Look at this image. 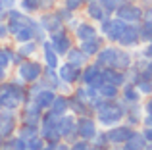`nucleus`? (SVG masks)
<instances>
[{"label": "nucleus", "instance_id": "obj_1", "mask_svg": "<svg viewBox=\"0 0 152 150\" xmlns=\"http://www.w3.org/2000/svg\"><path fill=\"white\" fill-rule=\"evenodd\" d=\"M25 100H27V83H23L18 75L14 79L8 77L6 81L0 83V102H2V108L19 112L21 106L25 104Z\"/></svg>", "mask_w": 152, "mask_h": 150}, {"label": "nucleus", "instance_id": "obj_2", "mask_svg": "<svg viewBox=\"0 0 152 150\" xmlns=\"http://www.w3.org/2000/svg\"><path fill=\"white\" fill-rule=\"evenodd\" d=\"M96 114V121L102 127H114L125 117V106L119 104L118 100H102L100 104L94 108Z\"/></svg>", "mask_w": 152, "mask_h": 150}, {"label": "nucleus", "instance_id": "obj_3", "mask_svg": "<svg viewBox=\"0 0 152 150\" xmlns=\"http://www.w3.org/2000/svg\"><path fill=\"white\" fill-rule=\"evenodd\" d=\"M42 71H45V64L33 60V58H25V60L15 68V75H18L23 83H27V85L39 81V79L42 77Z\"/></svg>", "mask_w": 152, "mask_h": 150}, {"label": "nucleus", "instance_id": "obj_4", "mask_svg": "<svg viewBox=\"0 0 152 150\" xmlns=\"http://www.w3.org/2000/svg\"><path fill=\"white\" fill-rule=\"evenodd\" d=\"M19 127V112L15 110H0V133H2L4 139H10L15 135Z\"/></svg>", "mask_w": 152, "mask_h": 150}, {"label": "nucleus", "instance_id": "obj_5", "mask_svg": "<svg viewBox=\"0 0 152 150\" xmlns=\"http://www.w3.org/2000/svg\"><path fill=\"white\" fill-rule=\"evenodd\" d=\"M42 114L45 110L39 108V104L31 98H27L25 104L19 110V123H29V125H41L42 121Z\"/></svg>", "mask_w": 152, "mask_h": 150}, {"label": "nucleus", "instance_id": "obj_6", "mask_svg": "<svg viewBox=\"0 0 152 150\" xmlns=\"http://www.w3.org/2000/svg\"><path fill=\"white\" fill-rule=\"evenodd\" d=\"M48 41L52 42L54 50L60 54V58H66V54L73 48V39H71L69 31H67L66 27L56 31V33H52V35H48Z\"/></svg>", "mask_w": 152, "mask_h": 150}, {"label": "nucleus", "instance_id": "obj_7", "mask_svg": "<svg viewBox=\"0 0 152 150\" xmlns=\"http://www.w3.org/2000/svg\"><path fill=\"white\" fill-rule=\"evenodd\" d=\"M60 131H62V141L66 143H73L79 139V129H77V116H73L71 112L64 114L60 117Z\"/></svg>", "mask_w": 152, "mask_h": 150}, {"label": "nucleus", "instance_id": "obj_8", "mask_svg": "<svg viewBox=\"0 0 152 150\" xmlns=\"http://www.w3.org/2000/svg\"><path fill=\"white\" fill-rule=\"evenodd\" d=\"M81 85L87 87H100L102 85V68L93 62V64H87L85 68L81 69Z\"/></svg>", "mask_w": 152, "mask_h": 150}, {"label": "nucleus", "instance_id": "obj_9", "mask_svg": "<svg viewBox=\"0 0 152 150\" xmlns=\"http://www.w3.org/2000/svg\"><path fill=\"white\" fill-rule=\"evenodd\" d=\"M133 129H131V125H114V127H108L106 129V137H108V143H110V146H119V144H123L127 139H129L131 135H133Z\"/></svg>", "mask_w": 152, "mask_h": 150}, {"label": "nucleus", "instance_id": "obj_10", "mask_svg": "<svg viewBox=\"0 0 152 150\" xmlns=\"http://www.w3.org/2000/svg\"><path fill=\"white\" fill-rule=\"evenodd\" d=\"M114 15L118 19H121V21H125V23H135V21H139V19H142V10L133 2H123L121 6L114 12Z\"/></svg>", "mask_w": 152, "mask_h": 150}, {"label": "nucleus", "instance_id": "obj_11", "mask_svg": "<svg viewBox=\"0 0 152 150\" xmlns=\"http://www.w3.org/2000/svg\"><path fill=\"white\" fill-rule=\"evenodd\" d=\"M39 23L42 25V29L46 31L48 35L56 33V31L64 29L66 27V23L60 19V15L56 14V10H48V12H41V15H39Z\"/></svg>", "mask_w": 152, "mask_h": 150}, {"label": "nucleus", "instance_id": "obj_12", "mask_svg": "<svg viewBox=\"0 0 152 150\" xmlns=\"http://www.w3.org/2000/svg\"><path fill=\"white\" fill-rule=\"evenodd\" d=\"M77 129H79V139L93 141V137L98 133V121L91 116L77 117Z\"/></svg>", "mask_w": 152, "mask_h": 150}, {"label": "nucleus", "instance_id": "obj_13", "mask_svg": "<svg viewBox=\"0 0 152 150\" xmlns=\"http://www.w3.org/2000/svg\"><path fill=\"white\" fill-rule=\"evenodd\" d=\"M58 75L60 79H62L64 83H67V85H77V83H81V69L75 68L73 64H69V62H64V64L58 66Z\"/></svg>", "mask_w": 152, "mask_h": 150}, {"label": "nucleus", "instance_id": "obj_14", "mask_svg": "<svg viewBox=\"0 0 152 150\" xmlns=\"http://www.w3.org/2000/svg\"><path fill=\"white\" fill-rule=\"evenodd\" d=\"M41 52H42V64H45V68L58 69V66L62 64L60 62V54L54 50V46H52V42L48 39L45 42H41Z\"/></svg>", "mask_w": 152, "mask_h": 150}, {"label": "nucleus", "instance_id": "obj_15", "mask_svg": "<svg viewBox=\"0 0 152 150\" xmlns=\"http://www.w3.org/2000/svg\"><path fill=\"white\" fill-rule=\"evenodd\" d=\"M118 50L115 46H102L100 52L94 56V62H96L100 68H114L115 58H118Z\"/></svg>", "mask_w": 152, "mask_h": 150}, {"label": "nucleus", "instance_id": "obj_16", "mask_svg": "<svg viewBox=\"0 0 152 150\" xmlns=\"http://www.w3.org/2000/svg\"><path fill=\"white\" fill-rule=\"evenodd\" d=\"M85 14H87V17H89V21H96V23L104 21V19L110 15L108 10L98 2V0H93V2L85 4Z\"/></svg>", "mask_w": 152, "mask_h": 150}, {"label": "nucleus", "instance_id": "obj_17", "mask_svg": "<svg viewBox=\"0 0 152 150\" xmlns=\"http://www.w3.org/2000/svg\"><path fill=\"white\" fill-rule=\"evenodd\" d=\"M98 35V29L93 25L91 21H81L73 31V37L77 39V42H83V41H89V39H94Z\"/></svg>", "mask_w": 152, "mask_h": 150}, {"label": "nucleus", "instance_id": "obj_18", "mask_svg": "<svg viewBox=\"0 0 152 150\" xmlns=\"http://www.w3.org/2000/svg\"><path fill=\"white\" fill-rule=\"evenodd\" d=\"M58 96V92L56 90H52L48 89V87H45V89H41L37 94H35L31 100H35L39 104V108H42L46 112V110H50V106H52V102H54V98Z\"/></svg>", "mask_w": 152, "mask_h": 150}, {"label": "nucleus", "instance_id": "obj_19", "mask_svg": "<svg viewBox=\"0 0 152 150\" xmlns=\"http://www.w3.org/2000/svg\"><path fill=\"white\" fill-rule=\"evenodd\" d=\"M102 46H104V37H102V35H96L94 39H89V41L79 42V48H81L89 58H94V56H96V54L100 52Z\"/></svg>", "mask_w": 152, "mask_h": 150}, {"label": "nucleus", "instance_id": "obj_20", "mask_svg": "<svg viewBox=\"0 0 152 150\" xmlns=\"http://www.w3.org/2000/svg\"><path fill=\"white\" fill-rule=\"evenodd\" d=\"M66 62H69V64L75 66V68L83 69L87 64H89V56H87V54L83 52L79 46H73V48H71L69 52L66 54Z\"/></svg>", "mask_w": 152, "mask_h": 150}, {"label": "nucleus", "instance_id": "obj_21", "mask_svg": "<svg viewBox=\"0 0 152 150\" xmlns=\"http://www.w3.org/2000/svg\"><path fill=\"white\" fill-rule=\"evenodd\" d=\"M50 110L56 114V116H60V117H62L64 114H67V112H69V98H67V94L58 92V96L54 98V102H52Z\"/></svg>", "mask_w": 152, "mask_h": 150}, {"label": "nucleus", "instance_id": "obj_22", "mask_svg": "<svg viewBox=\"0 0 152 150\" xmlns=\"http://www.w3.org/2000/svg\"><path fill=\"white\" fill-rule=\"evenodd\" d=\"M15 50H18V52L23 56V60H25V58H33L35 54L41 50V42L33 39V41H27V42H21V44H18V46H15Z\"/></svg>", "mask_w": 152, "mask_h": 150}, {"label": "nucleus", "instance_id": "obj_23", "mask_svg": "<svg viewBox=\"0 0 152 150\" xmlns=\"http://www.w3.org/2000/svg\"><path fill=\"white\" fill-rule=\"evenodd\" d=\"M137 41H139V31L135 29L131 23H127V27H125V31H123V35L119 37L118 44L119 46H133Z\"/></svg>", "mask_w": 152, "mask_h": 150}, {"label": "nucleus", "instance_id": "obj_24", "mask_svg": "<svg viewBox=\"0 0 152 150\" xmlns=\"http://www.w3.org/2000/svg\"><path fill=\"white\" fill-rule=\"evenodd\" d=\"M145 146H146V137L139 135V133H133L121 144V150H145Z\"/></svg>", "mask_w": 152, "mask_h": 150}, {"label": "nucleus", "instance_id": "obj_25", "mask_svg": "<svg viewBox=\"0 0 152 150\" xmlns=\"http://www.w3.org/2000/svg\"><path fill=\"white\" fill-rule=\"evenodd\" d=\"M98 92H100L102 100H118L119 98V87L114 83H102L98 87Z\"/></svg>", "mask_w": 152, "mask_h": 150}, {"label": "nucleus", "instance_id": "obj_26", "mask_svg": "<svg viewBox=\"0 0 152 150\" xmlns=\"http://www.w3.org/2000/svg\"><path fill=\"white\" fill-rule=\"evenodd\" d=\"M15 135L19 137V139L23 141H29L31 137L39 135V125H29V123H19L18 131H15Z\"/></svg>", "mask_w": 152, "mask_h": 150}, {"label": "nucleus", "instance_id": "obj_27", "mask_svg": "<svg viewBox=\"0 0 152 150\" xmlns=\"http://www.w3.org/2000/svg\"><path fill=\"white\" fill-rule=\"evenodd\" d=\"M12 52H14V46H10L8 42H0V66L6 69L12 68Z\"/></svg>", "mask_w": 152, "mask_h": 150}, {"label": "nucleus", "instance_id": "obj_28", "mask_svg": "<svg viewBox=\"0 0 152 150\" xmlns=\"http://www.w3.org/2000/svg\"><path fill=\"white\" fill-rule=\"evenodd\" d=\"M18 8L21 12H25V14L33 15V14H39V12H41V2H39V0H19Z\"/></svg>", "mask_w": 152, "mask_h": 150}, {"label": "nucleus", "instance_id": "obj_29", "mask_svg": "<svg viewBox=\"0 0 152 150\" xmlns=\"http://www.w3.org/2000/svg\"><path fill=\"white\" fill-rule=\"evenodd\" d=\"M121 98H123V102L139 100V89H135V83H129V85L121 87Z\"/></svg>", "mask_w": 152, "mask_h": 150}, {"label": "nucleus", "instance_id": "obj_30", "mask_svg": "<svg viewBox=\"0 0 152 150\" xmlns=\"http://www.w3.org/2000/svg\"><path fill=\"white\" fill-rule=\"evenodd\" d=\"M91 144H93L94 148L106 150L108 146H110V143H108V137H106V131H98L96 135L93 137V141H91Z\"/></svg>", "mask_w": 152, "mask_h": 150}, {"label": "nucleus", "instance_id": "obj_31", "mask_svg": "<svg viewBox=\"0 0 152 150\" xmlns=\"http://www.w3.org/2000/svg\"><path fill=\"white\" fill-rule=\"evenodd\" d=\"M46 144V141L41 137V133L35 137H31L29 141H27V146H29V150H42V146Z\"/></svg>", "mask_w": 152, "mask_h": 150}, {"label": "nucleus", "instance_id": "obj_32", "mask_svg": "<svg viewBox=\"0 0 152 150\" xmlns=\"http://www.w3.org/2000/svg\"><path fill=\"white\" fill-rule=\"evenodd\" d=\"M62 6H66L67 10H71L75 14L81 8H85V0H62Z\"/></svg>", "mask_w": 152, "mask_h": 150}, {"label": "nucleus", "instance_id": "obj_33", "mask_svg": "<svg viewBox=\"0 0 152 150\" xmlns=\"http://www.w3.org/2000/svg\"><path fill=\"white\" fill-rule=\"evenodd\" d=\"M98 2H100L102 6L108 10V14H114V12L118 10V8L121 6V4L125 2V0H98Z\"/></svg>", "mask_w": 152, "mask_h": 150}, {"label": "nucleus", "instance_id": "obj_34", "mask_svg": "<svg viewBox=\"0 0 152 150\" xmlns=\"http://www.w3.org/2000/svg\"><path fill=\"white\" fill-rule=\"evenodd\" d=\"M71 150H91L93 148V144H91V141H85V139H77L73 141V143L69 144Z\"/></svg>", "mask_w": 152, "mask_h": 150}, {"label": "nucleus", "instance_id": "obj_35", "mask_svg": "<svg viewBox=\"0 0 152 150\" xmlns=\"http://www.w3.org/2000/svg\"><path fill=\"white\" fill-rule=\"evenodd\" d=\"M12 41V35H10V27H8V21H0V42H8Z\"/></svg>", "mask_w": 152, "mask_h": 150}, {"label": "nucleus", "instance_id": "obj_36", "mask_svg": "<svg viewBox=\"0 0 152 150\" xmlns=\"http://www.w3.org/2000/svg\"><path fill=\"white\" fill-rule=\"evenodd\" d=\"M41 2V12H48V10H56L58 0H39Z\"/></svg>", "mask_w": 152, "mask_h": 150}, {"label": "nucleus", "instance_id": "obj_37", "mask_svg": "<svg viewBox=\"0 0 152 150\" xmlns=\"http://www.w3.org/2000/svg\"><path fill=\"white\" fill-rule=\"evenodd\" d=\"M0 2L4 4V8H6V10H12V8H18V2H19V0H0Z\"/></svg>", "mask_w": 152, "mask_h": 150}, {"label": "nucleus", "instance_id": "obj_38", "mask_svg": "<svg viewBox=\"0 0 152 150\" xmlns=\"http://www.w3.org/2000/svg\"><path fill=\"white\" fill-rule=\"evenodd\" d=\"M54 150H71V148H69V143H66V141H60V143L54 144Z\"/></svg>", "mask_w": 152, "mask_h": 150}, {"label": "nucleus", "instance_id": "obj_39", "mask_svg": "<svg viewBox=\"0 0 152 150\" xmlns=\"http://www.w3.org/2000/svg\"><path fill=\"white\" fill-rule=\"evenodd\" d=\"M6 79H8V69L0 66V83H2V81H6Z\"/></svg>", "mask_w": 152, "mask_h": 150}, {"label": "nucleus", "instance_id": "obj_40", "mask_svg": "<svg viewBox=\"0 0 152 150\" xmlns=\"http://www.w3.org/2000/svg\"><path fill=\"white\" fill-rule=\"evenodd\" d=\"M42 150H54V143H46L45 146H42Z\"/></svg>", "mask_w": 152, "mask_h": 150}, {"label": "nucleus", "instance_id": "obj_41", "mask_svg": "<svg viewBox=\"0 0 152 150\" xmlns=\"http://www.w3.org/2000/svg\"><path fill=\"white\" fill-rule=\"evenodd\" d=\"M4 141H6V139H4L2 133H0V150H4Z\"/></svg>", "mask_w": 152, "mask_h": 150}, {"label": "nucleus", "instance_id": "obj_42", "mask_svg": "<svg viewBox=\"0 0 152 150\" xmlns=\"http://www.w3.org/2000/svg\"><path fill=\"white\" fill-rule=\"evenodd\" d=\"M146 54H148V56H152V44L148 46V48H146Z\"/></svg>", "mask_w": 152, "mask_h": 150}, {"label": "nucleus", "instance_id": "obj_43", "mask_svg": "<svg viewBox=\"0 0 152 150\" xmlns=\"http://www.w3.org/2000/svg\"><path fill=\"white\" fill-rule=\"evenodd\" d=\"M125 2H137V0H125Z\"/></svg>", "mask_w": 152, "mask_h": 150}, {"label": "nucleus", "instance_id": "obj_44", "mask_svg": "<svg viewBox=\"0 0 152 150\" xmlns=\"http://www.w3.org/2000/svg\"><path fill=\"white\" fill-rule=\"evenodd\" d=\"M91 150H100V148H94V146H93V148H91Z\"/></svg>", "mask_w": 152, "mask_h": 150}, {"label": "nucleus", "instance_id": "obj_45", "mask_svg": "<svg viewBox=\"0 0 152 150\" xmlns=\"http://www.w3.org/2000/svg\"><path fill=\"white\" fill-rule=\"evenodd\" d=\"M87 2H93V0H85V4H87Z\"/></svg>", "mask_w": 152, "mask_h": 150}, {"label": "nucleus", "instance_id": "obj_46", "mask_svg": "<svg viewBox=\"0 0 152 150\" xmlns=\"http://www.w3.org/2000/svg\"><path fill=\"white\" fill-rule=\"evenodd\" d=\"M0 110H2V102H0Z\"/></svg>", "mask_w": 152, "mask_h": 150}]
</instances>
